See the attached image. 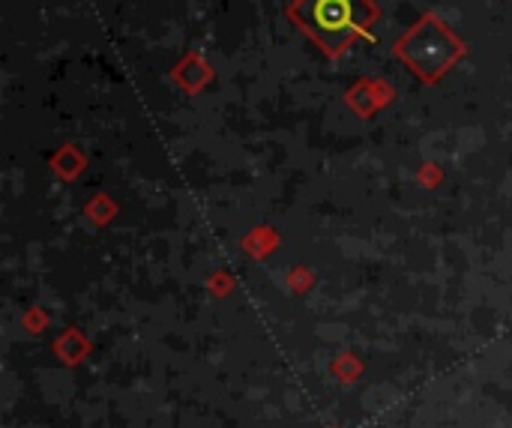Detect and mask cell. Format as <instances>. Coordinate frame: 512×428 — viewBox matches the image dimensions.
I'll list each match as a JSON object with an SVG mask.
<instances>
[{"mask_svg": "<svg viewBox=\"0 0 512 428\" xmlns=\"http://www.w3.org/2000/svg\"><path fill=\"white\" fill-rule=\"evenodd\" d=\"M306 9L309 30H315V36L327 45L345 42L348 33L360 27L357 0H309Z\"/></svg>", "mask_w": 512, "mask_h": 428, "instance_id": "obj_1", "label": "cell"}]
</instances>
